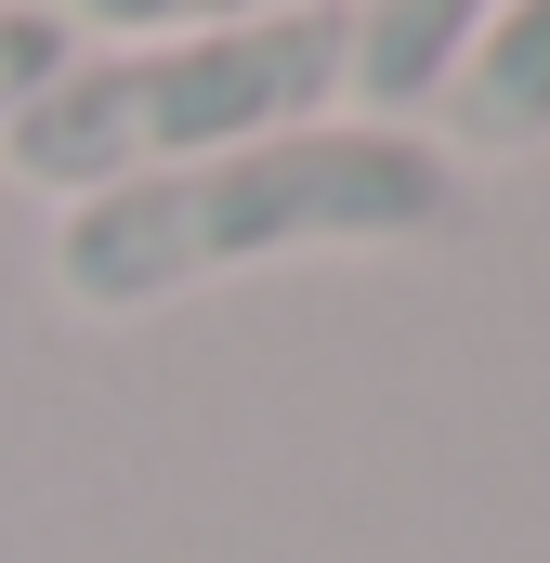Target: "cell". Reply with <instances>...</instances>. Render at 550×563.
<instances>
[{
    "instance_id": "6da1fadb",
    "label": "cell",
    "mask_w": 550,
    "mask_h": 563,
    "mask_svg": "<svg viewBox=\"0 0 550 563\" xmlns=\"http://www.w3.org/2000/svg\"><path fill=\"white\" fill-rule=\"evenodd\" d=\"M53 53H66V40H53V26H26V13H0V132H13V119H26V92H40V79H53Z\"/></svg>"
}]
</instances>
